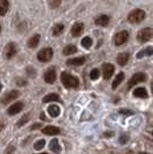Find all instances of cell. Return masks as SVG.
Segmentation results:
<instances>
[{
	"instance_id": "obj_20",
	"label": "cell",
	"mask_w": 153,
	"mask_h": 154,
	"mask_svg": "<svg viewBox=\"0 0 153 154\" xmlns=\"http://www.w3.org/2000/svg\"><path fill=\"white\" fill-rule=\"evenodd\" d=\"M123 79H124V72H119V75L115 77V79L113 81V83H112V89L116 90L117 86L123 82Z\"/></svg>"
},
{
	"instance_id": "obj_46",
	"label": "cell",
	"mask_w": 153,
	"mask_h": 154,
	"mask_svg": "<svg viewBox=\"0 0 153 154\" xmlns=\"http://www.w3.org/2000/svg\"><path fill=\"white\" fill-rule=\"evenodd\" d=\"M152 136H153V131H152Z\"/></svg>"
},
{
	"instance_id": "obj_36",
	"label": "cell",
	"mask_w": 153,
	"mask_h": 154,
	"mask_svg": "<svg viewBox=\"0 0 153 154\" xmlns=\"http://www.w3.org/2000/svg\"><path fill=\"white\" fill-rule=\"evenodd\" d=\"M128 140H129V137H128L127 135H123L120 137V143H121V144H126Z\"/></svg>"
},
{
	"instance_id": "obj_14",
	"label": "cell",
	"mask_w": 153,
	"mask_h": 154,
	"mask_svg": "<svg viewBox=\"0 0 153 154\" xmlns=\"http://www.w3.org/2000/svg\"><path fill=\"white\" fill-rule=\"evenodd\" d=\"M39 42H40V35L39 33H36V35H33L31 36L29 40H28V46L30 47V48H36L37 46H38Z\"/></svg>"
},
{
	"instance_id": "obj_13",
	"label": "cell",
	"mask_w": 153,
	"mask_h": 154,
	"mask_svg": "<svg viewBox=\"0 0 153 154\" xmlns=\"http://www.w3.org/2000/svg\"><path fill=\"white\" fill-rule=\"evenodd\" d=\"M109 21H111V19H109L108 15L101 14V15H98L95 19V23L98 26H107L109 24Z\"/></svg>"
},
{
	"instance_id": "obj_4",
	"label": "cell",
	"mask_w": 153,
	"mask_h": 154,
	"mask_svg": "<svg viewBox=\"0 0 153 154\" xmlns=\"http://www.w3.org/2000/svg\"><path fill=\"white\" fill-rule=\"evenodd\" d=\"M153 37V29L152 28H144L137 33V40L139 43H146Z\"/></svg>"
},
{
	"instance_id": "obj_28",
	"label": "cell",
	"mask_w": 153,
	"mask_h": 154,
	"mask_svg": "<svg viewBox=\"0 0 153 154\" xmlns=\"http://www.w3.org/2000/svg\"><path fill=\"white\" fill-rule=\"evenodd\" d=\"M29 119H30V115H29V114H28V115H24L23 117H22V119H21V120H20L19 122L16 123V127H17V128H21V127H23V125H24V124H26V123L29 121Z\"/></svg>"
},
{
	"instance_id": "obj_17",
	"label": "cell",
	"mask_w": 153,
	"mask_h": 154,
	"mask_svg": "<svg viewBox=\"0 0 153 154\" xmlns=\"http://www.w3.org/2000/svg\"><path fill=\"white\" fill-rule=\"evenodd\" d=\"M85 63V58L84 57H78V58H73L67 60L68 66H82Z\"/></svg>"
},
{
	"instance_id": "obj_11",
	"label": "cell",
	"mask_w": 153,
	"mask_h": 154,
	"mask_svg": "<svg viewBox=\"0 0 153 154\" xmlns=\"http://www.w3.org/2000/svg\"><path fill=\"white\" fill-rule=\"evenodd\" d=\"M84 31V24L81 22H76L75 24H73L70 29V33L73 37H80Z\"/></svg>"
},
{
	"instance_id": "obj_18",
	"label": "cell",
	"mask_w": 153,
	"mask_h": 154,
	"mask_svg": "<svg viewBox=\"0 0 153 154\" xmlns=\"http://www.w3.org/2000/svg\"><path fill=\"white\" fill-rule=\"evenodd\" d=\"M151 55H153V47L150 46V47H146V48L138 52L136 57H137V59H142L144 57H151Z\"/></svg>"
},
{
	"instance_id": "obj_35",
	"label": "cell",
	"mask_w": 153,
	"mask_h": 154,
	"mask_svg": "<svg viewBox=\"0 0 153 154\" xmlns=\"http://www.w3.org/2000/svg\"><path fill=\"white\" fill-rule=\"evenodd\" d=\"M16 84H17V86H24L27 84V81L23 79V78H19V79L16 81Z\"/></svg>"
},
{
	"instance_id": "obj_38",
	"label": "cell",
	"mask_w": 153,
	"mask_h": 154,
	"mask_svg": "<svg viewBox=\"0 0 153 154\" xmlns=\"http://www.w3.org/2000/svg\"><path fill=\"white\" fill-rule=\"evenodd\" d=\"M38 128H40V124H33V125H32L31 127V130H35V129H38Z\"/></svg>"
},
{
	"instance_id": "obj_24",
	"label": "cell",
	"mask_w": 153,
	"mask_h": 154,
	"mask_svg": "<svg viewBox=\"0 0 153 154\" xmlns=\"http://www.w3.org/2000/svg\"><path fill=\"white\" fill-rule=\"evenodd\" d=\"M77 52V47L75 45H67L66 47L64 48V51H62V53H64V55H73V54H75Z\"/></svg>"
},
{
	"instance_id": "obj_10",
	"label": "cell",
	"mask_w": 153,
	"mask_h": 154,
	"mask_svg": "<svg viewBox=\"0 0 153 154\" xmlns=\"http://www.w3.org/2000/svg\"><path fill=\"white\" fill-rule=\"evenodd\" d=\"M20 96V92L16 90H13L11 91V92H8L6 93L5 96L2 97V99H1V103H4V105H7V103H9L11 101H13L15 99H17Z\"/></svg>"
},
{
	"instance_id": "obj_1",
	"label": "cell",
	"mask_w": 153,
	"mask_h": 154,
	"mask_svg": "<svg viewBox=\"0 0 153 154\" xmlns=\"http://www.w3.org/2000/svg\"><path fill=\"white\" fill-rule=\"evenodd\" d=\"M61 82L67 89H77L80 86V79L67 71H64L61 74Z\"/></svg>"
},
{
	"instance_id": "obj_23",
	"label": "cell",
	"mask_w": 153,
	"mask_h": 154,
	"mask_svg": "<svg viewBox=\"0 0 153 154\" xmlns=\"http://www.w3.org/2000/svg\"><path fill=\"white\" fill-rule=\"evenodd\" d=\"M134 96L136 98H142V99H145L147 98V91L144 88H137L134 91Z\"/></svg>"
},
{
	"instance_id": "obj_7",
	"label": "cell",
	"mask_w": 153,
	"mask_h": 154,
	"mask_svg": "<svg viewBox=\"0 0 153 154\" xmlns=\"http://www.w3.org/2000/svg\"><path fill=\"white\" fill-rule=\"evenodd\" d=\"M17 46H16V44L15 43H13V42H11V43H8L6 45V47H5V57H6V59H13L15 55H16V53H17Z\"/></svg>"
},
{
	"instance_id": "obj_32",
	"label": "cell",
	"mask_w": 153,
	"mask_h": 154,
	"mask_svg": "<svg viewBox=\"0 0 153 154\" xmlns=\"http://www.w3.org/2000/svg\"><path fill=\"white\" fill-rule=\"evenodd\" d=\"M26 71H27V75H28L29 77H35L36 75H37L36 70H35L32 67H27Z\"/></svg>"
},
{
	"instance_id": "obj_42",
	"label": "cell",
	"mask_w": 153,
	"mask_h": 154,
	"mask_svg": "<svg viewBox=\"0 0 153 154\" xmlns=\"http://www.w3.org/2000/svg\"><path fill=\"white\" fill-rule=\"evenodd\" d=\"M0 33H1V24H0Z\"/></svg>"
},
{
	"instance_id": "obj_19",
	"label": "cell",
	"mask_w": 153,
	"mask_h": 154,
	"mask_svg": "<svg viewBox=\"0 0 153 154\" xmlns=\"http://www.w3.org/2000/svg\"><path fill=\"white\" fill-rule=\"evenodd\" d=\"M129 54L128 53H120L119 55H117V58H116V62L120 64V66H126L128 63V61H129Z\"/></svg>"
},
{
	"instance_id": "obj_31",
	"label": "cell",
	"mask_w": 153,
	"mask_h": 154,
	"mask_svg": "<svg viewBox=\"0 0 153 154\" xmlns=\"http://www.w3.org/2000/svg\"><path fill=\"white\" fill-rule=\"evenodd\" d=\"M99 76H100L99 69H93V70H91V72H90V78H91L92 81H96Z\"/></svg>"
},
{
	"instance_id": "obj_5",
	"label": "cell",
	"mask_w": 153,
	"mask_h": 154,
	"mask_svg": "<svg viewBox=\"0 0 153 154\" xmlns=\"http://www.w3.org/2000/svg\"><path fill=\"white\" fill-rule=\"evenodd\" d=\"M145 81H146V75H145L144 72H136V74H134V76L130 78V81L128 82L127 89L130 90V89H131L133 86H135L136 84L145 82Z\"/></svg>"
},
{
	"instance_id": "obj_12",
	"label": "cell",
	"mask_w": 153,
	"mask_h": 154,
	"mask_svg": "<svg viewBox=\"0 0 153 154\" xmlns=\"http://www.w3.org/2000/svg\"><path fill=\"white\" fill-rule=\"evenodd\" d=\"M23 107H24L23 103H22V101H17V103H13V105L8 108L7 113H8V115H11V116L16 115V114H19L20 112L23 109Z\"/></svg>"
},
{
	"instance_id": "obj_45",
	"label": "cell",
	"mask_w": 153,
	"mask_h": 154,
	"mask_svg": "<svg viewBox=\"0 0 153 154\" xmlns=\"http://www.w3.org/2000/svg\"><path fill=\"white\" fill-rule=\"evenodd\" d=\"M152 91H153V84H152Z\"/></svg>"
},
{
	"instance_id": "obj_27",
	"label": "cell",
	"mask_w": 153,
	"mask_h": 154,
	"mask_svg": "<svg viewBox=\"0 0 153 154\" xmlns=\"http://www.w3.org/2000/svg\"><path fill=\"white\" fill-rule=\"evenodd\" d=\"M81 44H82L84 48H90L92 46V39L90 38V37H84L82 39V42H81Z\"/></svg>"
},
{
	"instance_id": "obj_16",
	"label": "cell",
	"mask_w": 153,
	"mask_h": 154,
	"mask_svg": "<svg viewBox=\"0 0 153 154\" xmlns=\"http://www.w3.org/2000/svg\"><path fill=\"white\" fill-rule=\"evenodd\" d=\"M64 31V26L62 23H57V24H54L53 28H52V35L54 37H59Z\"/></svg>"
},
{
	"instance_id": "obj_29",
	"label": "cell",
	"mask_w": 153,
	"mask_h": 154,
	"mask_svg": "<svg viewBox=\"0 0 153 154\" xmlns=\"http://www.w3.org/2000/svg\"><path fill=\"white\" fill-rule=\"evenodd\" d=\"M48 4H50V6L51 8H59V7L61 6V4H62V0H48Z\"/></svg>"
},
{
	"instance_id": "obj_8",
	"label": "cell",
	"mask_w": 153,
	"mask_h": 154,
	"mask_svg": "<svg viewBox=\"0 0 153 154\" xmlns=\"http://www.w3.org/2000/svg\"><path fill=\"white\" fill-rule=\"evenodd\" d=\"M55 79H57V71L54 69V67H51L44 72V81L46 83L52 84L55 82Z\"/></svg>"
},
{
	"instance_id": "obj_25",
	"label": "cell",
	"mask_w": 153,
	"mask_h": 154,
	"mask_svg": "<svg viewBox=\"0 0 153 154\" xmlns=\"http://www.w3.org/2000/svg\"><path fill=\"white\" fill-rule=\"evenodd\" d=\"M50 148H51V151H53L55 154H59L61 152V147H60V145H59V140H58V139L51 140V143H50Z\"/></svg>"
},
{
	"instance_id": "obj_44",
	"label": "cell",
	"mask_w": 153,
	"mask_h": 154,
	"mask_svg": "<svg viewBox=\"0 0 153 154\" xmlns=\"http://www.w3.org/2000/svg\"><path fill=\"white\" fill-rule=\"evenodd\" d=\"M39 154H48V153H39Z\"/></svg>"
},
{
	"instance_id": "obj_40",
	"label": "cell",
	"mask_w": 153,
	"mask_h": 154,
	"mask_svg": "<svg viewBox=\"0 0 153 154\" xmlns=\"http://www.w3.org/2000/svg\"><path fill=\"white\" fill-rule=\"evenodd\" d=\"M2 130H4V123H0V134H1Z\"/></svg>"
},
{
	"instance_id": "obj_9",
	"label": "cell",
	"mask_w": 153,
	"mask_h": 154,
	"mask_svg": "<svg viewBox=\"0 0 153 154\" xmlns=\"http://www.w3.org/2000/svg\"><path fill=\"white\" fill-rule=\"evenodd\" d=\"M101 70H102V76L105 79H109L111 77L113 76V74H114V66L112 63H104L101 67Z\"/></svg>"
},
{
	"instance_id": "obj_3",
	"label": "cell",
	"mask_w": 153,
	"mask_h": 154,
	"mask_svg": "<svg viewBox=\"0 0 153 154\" xmlns=\"http://www.w3.org/2000/svg\"><path fill=\"white\" fill-rule=\"evenodd\" d=\"M52 58H53V50L51 47H45L43 50H40L37 54V59L43 63L51 61Z\"/></svg>"
},
{
	"instance_id": "obj_34",
	"label": "cell",
	"mask_w": 153,
	"mask_h": 154,
	"mask_svg": "<svg viewBox=\"0 0 153 154\" xmlns=\"http://www.w3.org/2000/svg\"><path fill=\"white\" fill-rule=\"evenodd\" d=\"M14 152H15V146L11 145V146H8V147L6 148L5 154H14Z\"/></svg>"
},
{
	"instance_id": "obj_33",
	"label": "cell",
	"mask_w": 153,
	"mask_h": 154,
	"mask_svg": "<svg viewBox=\"0 0 153 154\" xmlns=\"http://www.w3.org/2000/svg\"><path fill=\"white\" fill-rule=\"evenodd\" d=\"M119 113L122 114V115H133L134 114V112H131V110H128V109H120L119 110Z\"/></svg>"
},
{
	"instance_id": "obj_6",
	"label": "cell",
	"mask_w": 153,
	"mask_h": 154,
	"mask_svg": "<svg viewBox=\"0 0 153 154\" xmlns=\"http://www.w3.org/2000/svg\"><path fill=\"white\" fill-rule=\"evenodd\" d=\"M129 39V32L126 31V30H122V31H119L114 37V44L116 46H121L124 45Z\"/></svg>"
},
{
	"instance_id": "obj_41",
	"label": "cell",
	"mask_w": 153,
	"mask_h": 154,
	"mask_svg": "<svg viewBox=\"0 0 153 154\" xmlns=\"http://www.w3.org/2000/svg\"><path fill=\"white\" fill-rule=\"evenodd\" d=\"M1 89H2V84L0 83V91H1Z\"/></svg>"
},
{
	"instance_id": "obj_15",
	"label": "cell",
	"mask_w": 153,
	"mask_h": 154,
	"mask_svg": "<svg viewBox=\"0 0 153 154\" xmlns=\"http://www.w3.org/2000/svg\"><path fill=\"white\" fill-rule=\"evenodd\" d=\"M43 134L48 136H57L60 134V129L57 128V127H52V125H48V127H45L43 129Z\"/></svg>"
},
{
	"instance_id": "obj_2",
	"label": "cell",
	"mask_w": 153,
	"mask_h": 154,
	"mask_svg": "<svg viewBox=\"0 0 153 154\" xmlns=\"http://www.w3.org/2000/svg\"><path fill=\"white\" fill-rule=\"evenodd\" d=\"M145 16H146V13L143 9L137 8V9H134L133 12L129 13V15H128V21L130 23H133V24H138V23L144 21Z\"/></svg>"
},
{
	"instance_id": "obj_30",
	"label": "cell",
	"mask_w": 153,
	"mask_h": 154,
	"mask_svg": "<svg viewBox=\"0 0 153 154\" xmlns=\"http://www.w3.org/2000/svg\"><path fill=\"white\" fill-rule=\"evenodd\" d=\"M45 146V140L44 139H39L38 141H36L35 143V145H33V147H35V149L36 151H40L42 148Z\"/></svg>"
},
{
	"instance_id": "obj_39",
	"label": "cell",
	"mask_w": 153,
	"mask_h": 154,
	"mask_svg": "<svg viewBox=\"0 0 153 154\" xmlns=\"http://www.w3.org/2000/svg\"><path fill=\"white\" fill-rule=\"evenodd\" d=\"M40 119H42V120H45V121L47 120V119H46V116L44 115V113H42V114H40Z\"/></svg>"
},
{
	"instance_id": "obj_43",
	"label": "cell",
	"mask_w": 153,
	"mask_h": 154,
	"mask_svg": "<svg viewBox=\"0 0 153 154\" xmlns=\"http://www.w3.org/2000/svg\"><path fill=\"white\" fill-rule=\"evenodd\" d=\"M139 154H150V153H139Z\"/></svg>"
},
{
	"instance_id": "obj_37",
	"label": "cell",
	"mask_w": 153,
	"mask_h": 154,
	"mask_svg": "<svg viewBox=\"0 0 153 154\" xmlns=\"http://www.w3.org/2000/svg\"><path fill=\"white\" fill-rule=\"evenodd\" d=\"M104 136L107 137V138H108V137H113V136H114V132H113V131H106V132L104 134Z\"/></svg>"
},
{
	"instance_id": "obj_26",
	"label": "cell",
	"mask_w": 153,
	"mask_h": 154,
	"mask_svg": "<svg viewBox=\"0 0 153 154\" xmlns=\"http://www.w3.org/2000/svg\"><path fill=\"white\" fill-rule=\"evenodd\" d=\"M50 101H61V100H60V97L58 96L57 93H50V94L44 97L43 103H50Z\"/></svg>"
},
{
	"instance_id": "obj_22",
	"label": "cell",
	"mask_w": 153,
	"mask_h": 154,
	"mask_svg": "<svg viewBox=\"0 0 153 154\" xmlns=\"http://www.w3.org/2000/svg\"><path fill=\"white\" fill-rule=\"evenodd\" d=\"M47 112H48V114H50L52 117H58V116L60 115V108H59V106H57V105H51V106H48Z\"/></svg>"
},
{
	"instance_id": "obj_21",
	"label": "cell",
	"mask_w": 153,
	"mask_h": 154,
	"mask_svg": "<svg viewBox=\"0 0 153 154\" xmlns=\"http://www.w3.org/2000/svg\"><path fill=\"white\" fill-rule=\"evenodd\" d=\"M9 9V2L8 0H0V16L6 15Z\"/></svg>"
}]
</instances>
